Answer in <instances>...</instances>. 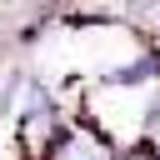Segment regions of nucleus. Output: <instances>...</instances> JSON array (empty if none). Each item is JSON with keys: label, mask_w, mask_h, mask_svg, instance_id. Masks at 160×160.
Returning a JSON list of instances; mask_svg holds the SVG:
<instances>
[{"label": "nucleus", "mask_w": 160, "mask_h": 160, "mask_svg": "<svg viewBox=\"0 0 160 160\" xmlns=\"http://www.w3.org/2000/svg\"><path fill=\"white\" fill-rule=\"evenodd\" d=\"M145 125H160V100H155V105L145 110Z\"/></svg>", "instance_id": "f257e3e1"}]
</instances>
